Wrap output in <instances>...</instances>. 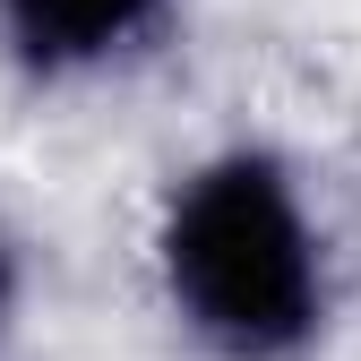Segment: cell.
<instances>
[{
    "mask_svg": "<svg viewBox=\"0 0 361 361\" xmlns=\"http://www.w3.org/2000/svg\"><path fill=\"white\" fill-rule=\"evenodd\" d=\"M180 0H0V61L26 86H95L164 52Z\"/></svg>",
    "mask_w": 361,
    "mask_h": 361,
    "instance_id": "2",
    "label": "cell"
},
{
    "mask_svg": "<svg viewBox=\"0 0 361 361\" xmlns=\"http://www.w3.org/2000/svg\"><path fill=\"white\" fill-rule=\"evenodd\" d=\"M26 310H35V241L0 215V361H18V344H26Z\"/></svg>",
    "mask_w": 361,
    "mask_h": 361,
    "instance_id": "3",
    "label": "cell"
},
{
    "mask_svg": "<svg viewBox=\"0 0 361 361\" xmlns=\"http://www.w3.org/2000/svg\"><path fill=\"white\" fill-rule=\"evenodd\" d=\"M147 276L198 361H310L344 301L310 172L267 138H215L164 172Z\"/></svg>",
    "mask_w": 361,
    "mask_h": 361,
    "instance_id": "1",
    "label": "cell"
}]
</instances>
